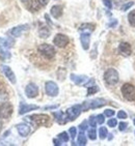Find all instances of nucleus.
Segmentation results:
<instances>
[{"instance_id":"37998d69","label":"nucleus","mask_w":135,"mask_h":146,"mask_svg":"<svg viewBox=\"0 0 135 146\" xmlns=\"http://www.w3.org/2000/svg\"><path fill=\"white\" fill-rule=\"evenodd\" d=\"M53 143H54V145H61V141L59 140V139H54Z\"/></svg>"},{"instance_id":"ddd939ff","label":"nucleus","mask_w":135,"mask_h":146,"mask_svg":"<svg viewBox=\"0 0 135 146\" xmlns=\"http://www.w3.org/2000/svg\"><path fill=\"white\" fill-rule=\"evenodd\" d=\"M39 106L37 105H27L25 103H21L20 104V108H19V114L20 115H23V114H26V113L30 112L32 110H37L39 109Z\"/></svg>"},{"instance_id":"f257e3e1","label":"nucleus","mask_w":135,"mask_h":146,"mask_svg":"<svg viewBox=\"0 0 135 146\" xmlns=\"http://www.w3.org/2000/svg\"><path fill=\"white\" fill-rule=\"evenodd\" d=\"M118 79H120V76H118V70L114 68H108L104 73V81L110 86L116 85L118 82Z\"/></svg>"},{"instance_id":"ea45409f","label":"nucleus","mask_w":135,"mask_h":146,"mask_svg":"<svg viewBox=\"0 0 135 146\" xmlns=\"http://www.w3.org/2000/svg\"><path fill=\"white\" fill-rule=\"evenodd\" d=\"M116 24H118V20L116 19H113L111 22L108 24V27H114V26H116Z\"/></svg>"},{"instance_id":"393cba45","label":"nucleus","mask_w":135,"mask_h":146,"mask_svg":"<svg viewBox=\"0 0 135 146\" xmlns=\"http://www.w3.org/2000/svg\"><path fill=\"white\" fill-rule=\"evenodd\" d=\"M39 2L37 1H34V0H30V5H29V9H30L31 11H37V9H39Z\"/></svg>"},{"instance_id":"6e6552de","label":"nucleus","mask_w":135,"mask_h":146,"mask_svg":"<svg viewBox=\"0 0 135 146\" xmlns=\"http://www.w3.org/2000/svg\"><path fill=\"white\" fill-rule=\"evenodd\" d=\"M70 42V38L65 35V34L58 33L55 35V37L53 38V44L58 48H65L67 47L68 44Z\"/></svg>"},{"instance_id":"e433bc0d","label":"nucleus","mask_w":135,"mask_h":146,"mask_svg":"<svg viewBox=\"0 0 135 146\" xmlns=\"http://www.w3.org/2000/svg\"><path fill=\"white\" fill-rule=\"evenodd\" d=\"M127 127H128V123H127V122H121V123L118 124V129H120L121 132H123V131H125V129H127Z\"/></svg>"},{"instance_id":"2eb2a0df","label":"nucleus","mask_w":135,"mask_h":146,"mask_svg":"<svg viewBox=\"0 0 135 146\" xmlns=\"http://www.w3.org/2000/svg\"><path fill=\"white\" fill-rule=\"evenodd\" d=\"M80 42H81L82 48L84 49V50H88L90 44V32H83V33H81V35H80Z\"/></svg>"},{"instance_id":"09e8293b","label":"nucleus","mask_w":135,"mask_h":146,"mask_svg":"<svg viewBox=\"0 0 135 146\" xmlns=\"http://www.w3.org/2000/svg\"><path fill=\"white\" fill-rule=\"evenodd\" d=\"M133 122H134V125H135V119H134V120H133Z\"/></svg>"},{"instance_id":"9b49d317","label":"nucleus","mask_w":135,"mask_h":146,"mask_svg":"<svg viewBox=\"0 0 135 146\" xmlns=\"http://www.w3.org/2000/svg\"><path fill=\"white\" fill-rule=\"evenodd\" d=\"M25 94L28 98H37L39 94V87L34 83H29L25 88Z\"/></svg>"},{"instance_id":"79ce46f5","label":"nucleus","mask_w":135,"mask_h":146,"mask_svg":"<svg viewBox=\"0 0 135 146\" xmlns=\"http://www.w3.org/2000/svg\"><path fill=\"white\" fill-rule=\"evenodd\" d=\"M37 2H39L41 5L45 6V5L48 4V0H37Z\"/></svg>"},{"instance_id":"4be33fe9","label":"nucleus","mask_w":135,"mask_h":146,"mask_svg":"<svg viewBox=\"0 0 135 146\" xmlns=\"http://www.w3.org/2000/svg\"><path fill=\"white\" fill-rule=\"evenodd\" d=\"M77 144L78 145H82L84 146L87 144V139H86V136L83 134V132H81L80 134L78 135V139H77Z\"/></svg>"},{"instance_id":"bb28decb","label":"nucleus","mask_w":135,"mask_h":146,"mask_svg":"<svg viewBox=\"0 0 135 146\" xmlns=\"http://www.w3.org/2000/svg\"><path fill=\"white\" fill-rule=\"evenodd\" d=\"M99 91V88L98 86L96 85H92L90 87L87 88V96H92V94H95Z\"/></svg>"},{"instance_id":"5701e85b","label":"nucleus","mask_w":135,"mask_h":146,"mask_svg":"<svg viewBox=\"0 0 135 146\" xmlns=\"http://www.w3.org/2000/svg\"><path fill=\"white\" fill-rule=\"evenodd\" d=\"M128 21H129L130 25L132 27H135V9L131 11L128 15Z\"/></svg>"},{"instance_id":"c03bdc74","label":"nucleus","mask_w":135,"mask_h":146,"mask_svg":"<svg viewBox=\"0 0 135 146\" xmlns=\"http://www.w3.org/2000/svg\"><path fill=\"white\" fill-rule=\"evenodd\" d=\"M58 108V105H54V106H49V107H45V110H48V109H56Z\"/></svg>"},{"instance_id":"de8ad7c7","label":"nucleus","mask_w":135,"mask_h":146,"mask_svg":"<svg viewBox=\"0 0 135 146\" xmlns=\"http://www.w3.org/2000/svg\"><path fill=\"white\" fill-rule=\"evenodd\" d=\"M114 1H116V2L118 4V3H120V2H123V1H124V0H114Z\"/></svg>"},{"instance_id":"8fccbe9b","label":"nucleus","mask_w":135,"mask_h":146,"mask_svg":"<svg viewBox=\"0 0 135 146\" xmlns=\"http://www.w3.org/2000/svg\"><path fill=\"white\" fill-rule=\"evenodd\" d=\"M134 134H135V132H134Z\"/></svg>"},{"instance_id":"f3484780","label":"nucleus","mask_w":135,"mask_h":146,"mask_svg":"<svg viewBox=\"0 0 135 146\" xmlns=\"http://www.w3.org/2000/svg\"><path fill=\"white\" fill-rule=\"evenodd\" d=\"M62 6L61 5H53L51 7V11H50V14L51 16L55 19H58L62 16Z\"/></svg>"},{"instance_id":"dca6fc26","label":"nucleus","mask_w":135,"mask_h":146,"mask_svg":"<svg viewBox=\"0 0 135 146\" xmlns=\"http://www.w3.org/2000/svg\"><path fill=\"white\" fill-rule=\"evenodd\" d=\"M17 129H18V133L20 134V136L26 137V136H28L29 132H30V127L26 123H20L17 125Z\"/></svg>"},{"instance_id":"aec40b11","label":"nucleus","mask_w":135,"mask_h":146,"mask_svg":"<svg viewBox=\"0 0 135 146\" xmlns=\"http://www.w3.org/2000/svg\"><path fill=\"white\" fill-rule=\"evenodd\" d=\"M39 35L42 38H47L50 35V29L47 26H41V28L39 30Z\"/></svg>"},{"instance_id":"c756f323","label":"nucleus","mask_w":135,"mask_h":146,"mask_svg":"<svg viewBox=\"0 0 135 146\" xmlns=\"http://www.w3.org/2000/svg\"><path fill=\"white\" fill-rule=\"evenodd\" d=\"M107 124H108V127H114L118 125V120H116V118H110L109 120H108V122H107Z\"/></svg>"},{"instance_id":"a19ab883","label":"nucleus","mask_w":135,"mask_h":146,"mask_svg":"<svg viewBox=\"0 0 135 146\" xmlns=\"http://www.w3.org/2000/svg\"><path fill=\"white\" fill-rule=\"evenodd\" d=\"M3 89H4V88H3V85L0 84V98H3V96H6L5 92L3 91Z\"/></svg>"},{"instance_id":"4468645a","label":"nucleus","mask_w":135,"mask_h":146,"mask_svg":"<svg viewBox=\"0 0 135 146\" xmlns=\"http://www.w3.org/2000/svg\"><path fill=\"white\" fill-rule=\"evenodd\" d=\"M1 68H2V72H3V74H4V76L9 79V82H11L13 84H16L17 80H16V76H15L14 72L11 70V68H9V66H7V65H3Z\"/></svg>"},{"instance_id":"39448f33","label":"nucleus","mask_w":135,"mask_h":146,"mask_svg":"<svg viewBox=\"0 0 135 146\" xmlns=\"http://www.w3.org/2000/svg\"><path fill=\"white\" fill-rule=\"evenodd\" d=\"M81 111H82L81 105H74L73 107L69 108V109L67 110V112H65L68 121L75 120V119L81 114Z\"/></svg>"},{"instance_id":"7ed1b4c3","label":"nucleus","mask_w":135,"mask_h":146,"mask_svg":"<svg viewBox=\"0 0 135 146\" xmlns=\"http://www.w3.org/2000/svg\"><path fill=\"white\" fill-rule=\"evenodd\" d=\"M37 50H39V52L42 54L43 56L47 59L54 58L55 53H56L53 46L49 45V44H42V45H39Z\"/></svg>"},{"instance_id":"7c9ffc66","label":"nucleus","mask_w":135,"mask_h":146,"mask_svg":"<svg viewBox=\"0 0 135 146\" xmlns=\"http://www.w3.org/2000/svg\"><path fill=\"white\" fill-rule=\"evenodd\" d=\"M134 5V2L133 1H130V2H127V3H125V4H123V6H122V11H128V9L131 7V6H133Z\"/></svg>"},{"instance_id":"423d86ee","label":"nucleus","mask_w":135,"mask_h":146,"mask_svg":"<svg viewBox=\"0 0 135 146\" xmlns=\"http://www.w3.org/2000/svg\"><path fill=\"white\" fill-rule=\"evenodd\" d=\"M14 108H13V105L9 102H5V103H2L0 105V118L1 119H7L11 116L13 114V111H14Z\"/></svg>"},{"instance_id":"58836bf2","label":"nucleus","mask_w":135,"mask_h":146,"mask_svg":"<svg viewBox=\"0 0 135 146\" xmlns=\"http://www.w3.org/2000/svg\"><path fill=\"white\" fill-rule=\"evenodd\" d=\"M79 129H80V131H81V132H84V131H86V129H87V122H86V121H83V122L79 125Z\"/></svg>"},{"instance_id":"49530a36","label":"nucleus","mask_w":135,"mask_h":146,"mask_svg":"<svg viewBox=\"0 0 135 146\" xmlns=\"http://www.w3.org/2000/svg\"><path fill=\"white\" fill-rule=\"evenodd\" d=\"M2 129V121H1V118H0V131Z\"/></svg>"},{"instance_id":"cd10ccee","label":"nucleus","mask_w":135,"mask_h":146,"mask_svg":"<svg viewBox=\"0 0 135 146\" xmlns=\"http://www.w3.org/2000/svg\"><path fill=\"white\" fill-rule=\"evenodd\" d=\"M87 136L90 138V140H96L97 139V132L95 127H93L92 129H88V132H87Z\"/></svg>"},{"instance_id":"c85d7f7f","label":"nucleus","mask_w":135,"mask_h":146,"mask_svg":"<svg viewBox=\"0 0 135 146\" xmlns=\"http://www.w3.org/2000/svg\"><path fill=\"white\" fill-rule=\"evenodd\" d=\"M58 139L61 141V142H68L69 139H70V137H69V135H68L65 132H62L58 135Z\"/></svg>"},{"instance_id":"0eeeda50","label":"nucleus","mask_w":135,"mask_h":146,"mask_svg":"<svg viewBox=\"0 0 135 146\" xmlns=\"http://www.w3.org/2000/svg\"><path fill=\"white\" fill-rule=\"evenodd\" d=\"M45 90H46V93L48 94L49 96H57L59 93V88L57 86V84L55 82L53 81H48L46 82L45 84Z\"/></svg>"},{"instance_id":"a18cd8bd","label":"nucleus","mask_w":135,"mask_h":146,"mask_svg":"<svg viewBox=\"0 0 135 146\" xmlns=\"http://www.w3.org/2000/svg\"><path fill=\"white\" fill-rule=\"evenodd\" d=\"M45 19H46V21L49 23V24H51V21H50V18H49V16L47 14L45 15Z\"/></svg>"},{"instance_id":"f03ea898","label":"nucleus","mask_w":135,"mask_h":146,"mask_svg":"<svg viewBox=\"0 0 135 146\" xmlns=\"http://www.w3.org/2000/svg\"><path fill=\"white\" fill-rule=\"evenodd\" d=\"M106 105V101L104 98H96L93 101L90 102H84L81 105L82 111H87L88 109H97V108H101Z\"/></svg>"},{"instance_id":"72a5a7b5","label":"nucleus","mask_w":135,"mask_h":146,"mask_svg":"<svg viewBox=\"0 0 135 146\" xmlns=\"http://www.w3.org/2000/svg\"><path fill=\"white\" fill-rule=\"evenodd\" d=\"M113 115H114V110L106 109L104 111V116H107V117H112Z\"/></svg>"},{"instance_id":"9d476101","label":"nucleus","mask_w":135,"mask_h":146,"mask_svg":"<svg viewBox=\"0 0 135 146\" xmlns=\"http://www.w3.org/2000/svg\"><path fill=\"white\" fill-rule=\"evenodd\" d=\"M29 26L27 24H23V25H19V26H16L14 27L13 29L9 31V33L11 34L13 37H19L21 36L26 30H28Z\"/></svg>"},{"instance_id":"a878e982","label":"nucleus","mask_w":135,"mask_h":146,"mask_svg":"<svg viewBox=\"0 0 135 146\" xmlns=\"http://www.w3.org/2000/svg\"><path fill=\"white\" fill-rule=\"evenodd\" d=\"M0 45L2 48H9V47H11V42L9 39L0 38Z\"/></svg>"},{"instance_id":"4c0bfd02","label":"nucleus","mask_w":135,"mask_h":146,"mask_svg":"<svg viewBox=\"0 0 135 146\" xmlns=\"http://www.w3.org/2000/svg\"><path fill=\"white\" fill-rule=\"evenodd\" d=\"M118 118H120V119H126L127 113L125 112V111H120V112L118 113Z\"/></svg>"},{"instance_id":"6ab92c4d","label":"nucleus","mask_w":135,"mask_h":146,"mask_svg":"<svg viewBox=\"0 0 135 146\" xmlns=\"http://www.w3.org/2000/svg\"><path fill=\"white\" fill-rule=\"evenodd\" d=\"M53 115H54V117H55V120H56L59 124H65L68 121V119H65V118H67V115H65V114H63L61 111L54 112Z\"/></svg>"},{"instance_id":"b1692460","label":"nucleus","mask_w":135,"mask_h":146,"mask_svg":"<svg viewBox=\"0 0 135 146\" xmlns=\"http://www.w3.org/2000/svg\"><path fill=\"white\" fill-rule=\"evenodd\" d=\"M107 135H108V131H107V129L105 127H101L100 129H99V137H100V139H106Z\"/></svg>"},{"instance_id":"412c9836","label":"nucleus","mask_w":135,"mask_h":146,"mask_svg":"<svg viewBox=\"0 0 135 146\" xmlns=\"http://www.w3.org/2000/svg\"><path fill=\"white\" fill-rule=\"evenodd\" d=\"M79 30H80V31H87V32H92V31L95 30V25H94V24H90V23H86V24H82V25L79 27Z\"/></svg>"},{"instance_id":"a211bd4d","label":"nucleus","mask_w":135,"mask_h":146,"mask_svg":"<svg viewBox=\"0 0 135 146\" xmlns=\"http://www.w3.org/2000/svg\"><path fill=\"white\" fill-rule=\"evenodd\" d=\"M71 80H72L76 85H81V84H84L85 82L87 81V77L86 76H76V75L72 74V75H71Z\"/></svg>"},{"instance_id":"c9c22d12","label":"nucleus","mask_w":135,"mask_h":146,"mask_svg":"<svg viewBox=\"0 0 135 146\" xmlns=\"http://www.w3.org/2000/svg\"><path fill=\"white\" fill-rule=\"evenodd\" d=\"M103 4L107 9H112V1L111 0H103Z\"/></svg>"},{"instance_id":"2f4dec72","label":"nucleus","mask_w":135,"mask_h":146,"mask_svg":"<svg viewBox=\"0 0 135 146\" xmlns=\"http://www.w3.org/2000/svg\"><path fill=\"white\" fill-rule=\"evenodd\" d=\"M88 122H90V125L92 127H97V118L95 116H90V119H88Z\"/></svg>"},{"instance_id":"f704fd0d","label":"nucleus","mask_w":135,"mask_h":146,"mask_svg":"<svg viewBox=\"0 0 135 146\" xmlns=\"http://www.w3.org/2000/svg\"><path fill=\"white\" fill-rule=\"evenodd\" d=\"M97 123L99 124H103L105 121V118H104V115L103 114H99L98 116H97Z\"/></svg>"},{"instance_id":"473e14b6","label":"nucleus","mask_w":135,"mask_h":146,"mask_svg":"<svg viewBox=\"0 0 135 146\" xmlns=\"http://www.w3.org/2000/svg\"><path fill=\"white\" fill-rule=\"evenodd\" d=\"M69 133H70L71 138H72V139H75V137H76V135H77V129H76V127H71V129H69Z\"/></svg>"},{"instance_id":"20e7f679","label":"nucleus","mask_w":135,"mask_h":146,"mask_svg":"<svg viewBox=\"0 0 135 146\" xmlns=\"http://www.w3.org/2000/svg\"><path fill=\"white\" fill-rule=\"evenodd\" d=\"M122 93L123 96L126 98L127 101L133 102L135 101V87L130 83H125L122 86Z\"/></svg>"},{"instance_id":"f8f14e48","label":"nucleus","mask_w":135,"mask_h":146,"mask_svg":"<svg viewBox=\"0 0 135 146\" xmlns=\"http://www.w3.org/2000/svg\"><path fill=\"white\" fill-rule=\"evenodd\" d=\"M118 52H120V54L123 55V56L128 57L132 53V48H131L130 44H128V42H121L120 46H118Z\"/></svg>"},{"instance_id":"1a4fd4ad","label":"nucleus","mask_w":135,"mask_h":146,"mask_svg":"<svg viewBox=\"0 0 135 146\" xmlns=\"http://www.w3.org/2000/svg\"><path fill=\"white\" fill-rule=\"evenodd\" d=\"M29 120L34 122L37 125H44L49 122V116L44 115V114H37V115L29 116Z\"/></svg>"}]
</instances>
